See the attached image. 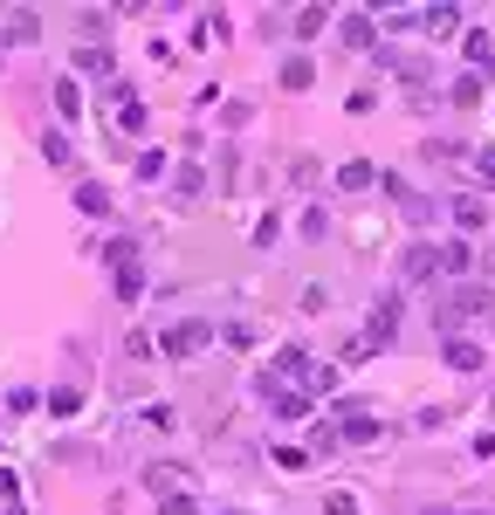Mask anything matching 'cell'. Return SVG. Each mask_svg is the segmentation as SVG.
I'll list each match as a JSON object with an SVG mask.
<instances>
[{"mask_svg":"<svg viewBox=\"0 0 495 515\" xmlns=\"http://www.w3.org/2000/svg\"><path fill=\"white\" fill-rule=\"evenodd\" d=\"M441 275V248H413L406 255V282H434Z\"/></svg>","mask_w":495,"mask_h":515,"instance_id":"obj_5","label":"cell"},{"mask_svg":"<svg viewBox=\"0 0 495 515\" xmlns=\"http://www.w3.org/2000/svg\"><path fill=\"white\" fill-rule=\"evenodd\" d=\"M55 110H62V117H83V90H76L69 76L55 83Z\"/></svg>","mask_w":495,"mask_h":515,"instance_id":"obj_14","label":"cell"},{"mask_svg":"<svg viewBox=\"0 0 495 515\" xmlns=\"http://www.w3.org/2000/svg\"><path fill=\"white\" fill-rule=\"evenodd\" d=\"M158 515H193V495H165V509Z\"/></svg>","mask_w":495,"mask_h":515,"instance_id":"obj_21","label":"cell"},{"mask_svg":"<svg viewBox=\"0 0 495 515\" xmlns=\"http://www.w3.org/2000/svg\"><path fill=\"white\" fill-rule=\"evenodd\" d=\"M0 62H7V42H0Z\"/></svg>","mask_w":495,"mask_h":515,"instance_id":"obj_23","label":"cell"},{"mask_svg":"<svg viewBox=\"0 0 495 515\" xmlns=\"http://www.w3.org/2000/svg\"><path fill=\"white\" fill-rule=\"evenodd\" d=\"M419 28H427V35H454V28H461V7H427Z\"/></svg>","mask_w":495,"mask_h":515,"instance_id":"obj_8","label":"cell"},{"mask_svg":"<svg viewBox=\"0 0 495 515\" xmlns=\"http://www.w3.org/2000/svg\"><path fill=\"white\" fill-rule=\"evenodd\" d=\"M441 358L454 364V371H482V351H475L468 337H447V344H441Z\"/></svg>","mask_w":495,"mask_h":515,"instance_id":"obj_6","label":"cell"},{"mask_svg":"<svg viewBox=\"0 0 495 515\" xmlns=\"http://www.w3.org/2000/svg\"><path fill=\"white\" fill-rule=\"evenodd\" d=\"M371 179H379V172H371L365 158H351V165H338V186H344V193H365Z\"/></svg>","mask_w":495,"mask_h":515,"instance_id":"obj_9","label":"cell"},{"mask_svg":"<svg viewBox=\"0 0 495 515\" xmlns=\"http://www.w3.org/2000/svg\"><path fill=\"white\" fill-rule=\"evenodd\" d=\"M427 515H447V509H427Z\"/></svg>","mask_w":495,"mask_h":515,"instance_id":"obj_24","label":"cell"},{"mask_svg":"<svg viewBox=\"0 0 495 515\" xmlns=\"http://www.w3.org/2000/svg\"><path fill=\"white\" fill-rule=\"evenodd\" d=\"M338 433H344V440H371V433H379V419H371V412H344Z\"/></svg>","mask_w":495,"mask_h":515,"instance_id":"obj_12","label":"cell"},{"mask_svg":"<svg viewBox=\"0 0 495 515\" xmlns=\"http://www.w3.org/2000/svg\"><path fill=\"white\" fill-rule=\"evenodd\" d=\"M207 323H200V316H180V323H165V337H158V351H165V358H193V351H207Z\"/></svg>","mask_w":495,"mask_h":515,"instance_id":"obj_2","label":"cell"},{"mask_svg":"<svg viewBox=\"0 0 495 515\" xmlns=\"http://www.w3.org/2000/svg\"><path fill=\"white\" fill-rule=\"evenodd\" d=\"M165 172V152H138V179H158Z\"/></svg>","mask_w":495,"mask_h":515,"instance_id":"obj_20","label":"cell"},{"mask_svg":"<svg viewBox=\"0 0 495 515\" xmlns=\"http://www.w3.org/2000/svg\"><path fill=\"white\" fill-rule=\"evenodd\" d=\"M76 206H83V213H110V193H104V186H90V179H83V186H76Z\"/></svg>","mask_w":495,"mask_h":515,"instance_id":"obj_15","label":"cell"},{"mask_svg":"<svg viewBox=\"0 0 495 515\" xmlns=\"http://www.w3.org/2000/svg\"><path fill=\"white\" fill-rule=\"evenodd\" d=\"M344 42H351V49H371V42H379V21H371V14H344Z\"/></svg>","mask_w":495,"mask_h":515,"instance_id":"obj_7","label":"cell"},{"mask_svg":"<svg viewBox=\"0 0 495 515\" xmlns=\"http://www.w3.org/2000/svg\"><path fill=\"white\" fill-rule=\"evenodd\" d=\"M475 172H482V179L495 186V152H475Z\"/></svg>","mask_w":495,"mask_h":515,"instance_id":"obj_22","label":"cell"},{"mask_svg":"<svg viewBox=\"0 0 495 515\" xmlns=\"http://www.w3.org/2000/svg\"><path fill=\"white\" fill-rule=\"evenodd\" d=\"M392 337H399V303H371V316H365V330H358V344H365L371 358H379V351H392Z\"/></svg>","mask_w":495,"mask_h":515,"instance_id":"obj_3","label":"cell"},{"mask_svg":"<svg viewBox=\"0 0 495 515\" xmlns=\"http://www.w3.org/2000/svg\"><path fill=\"white\" fill-rule=\"evenodd\" d=\"M323 509H331V515H358V495H351V488H331V502H323Z\"/></svg>","mask_w":495,"mask_h":515,"instance_id":"obj_19","label":"cell"},{"mask_svg":"<svg viewBox=\"0 0 495 515\" xmlns=\"http://www.w3.org/2000/svg\"><path fill=\"white\" fill-rule=\"evenodd\" d=\"M316 69H310V55H296V62H283V90H310Z\"/></svg>","mask_w":495,"mask_h":515,"instance_id":"obj_13","label":"cell"},{"mask_svg":"<svg viewBox=\"0 0 495 515\" xmlns=\"http://www.w3.org/2000/svg\"><path fill=\"white\" fill-rule=\"evenodd\" d=\"M49 412H55V419H76V412H83V392L76 385H55L49 392Z\"/></svg>","mask_w":495,"mask_h":515,"instance_id":"obj_10","label":"cell"},{"mask_svg":"<svg viewBox=\"0 0 495 515\" xmlns=\"http://www.w3.org/2000/svg\"><path fill=\"white\" fill-rule=\"evenodd\" d=\"M323 21H331V14H323V7H303V14H296V35H303V42H310V35H316V28H323Z\"/></svg>","mask_w":495,"mask_h":515,"instance_id":"obj_18","label":"cell"},{"mask_svg":"<svg viewBox=\"0 0 495 515\" xmlns=\"http://www.w3.org/2000/svg\"><path fill=\"white\" fill-rule=\"evenodd\" d=\"M275 467H283V474H303V467H316V461L303 447H275Z\"/></svg>","mask_w":495,"mask_h":515,"instance_id":"obj_17","label":"cell"},{"mask_svg":"<svg viewBox=\"0 0 495 515\" xmlns=\"http://www.w3.org/2000/svg\"><path fill=\"white\" fill-rule=\"evenodd\" d=\"M110 282H117L124 303L145 296V261H138V241H110Z\"/></svg>","mask_w":495,"mask_h":515,"instance_id":"obj_1","label":"cell"},{"mask_svg":"<svg viewBox=\"0 0 495 515\" xmlns=\"http://www.w3.org/2000/svg\"><path fill=\"white\" fill-rule=\"evenodd\" d=\"M35 35H42V21H35V14H14V21H7V35H0V42H35Z\"/></svg>","mask_w":495,"mask_h":515,"instance_id":"obj_16","label":"cell"},{"mask_svg":"<svg viewBox=\"0 0 495 515\" xmlns=\"http://www.w3.org/2000/svg\"><path fill=\"white\" fill-rule=\"evenodd\" d=\"M454 220H461V227H489V206H482V200H468V193H461V200H454Z\"/></svg>","mask_w":495,"mask_h":515,"instance_id":"obj_11","label":"cell"},{"mask_svg":"<svg viewBox=\"0 0 495 515\" xmlns=\"http://www.w3.org/2000/svg\"><path fill=\"white\" fill-rule=\"evenodd\" d=\"M268 406H275V419H310V392H289L268 378Z\"/></svg>","mask_w":495,"mask_h":515,"instance_id":"obj_4","label":"cell"}]
</instances>
